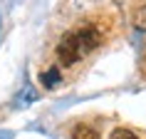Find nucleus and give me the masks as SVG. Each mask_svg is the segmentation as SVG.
<instances>
[{"label":"nucleus","mask_w":146,"mask_h":139,"mask_svg":"<svg viewBox=\"0 0 146 139\" xmlns=\"http://www.w3.org/2000/svg\"><path fill=\"white\" fill-rule=\"evenodd\" d=\"M57 82H60V72H57V67L47 70L45 75H42V85H45V87H54Z\"/></svg>","instance_id":"4"},{"label":"nucleus","mask_w":146,"mask_h":139,"mask_svg":"<svg viewBox=\"0 0 146 139\" xmlns=\"http://www.w3.org/2000/svg\"><path fill=\"white\" fill-rule=\"evenodd\" d=\"M102 32L99 27H79V30H69L62 35L60 45H57V57L64 67L74 65V62L84 60L94 47H99Z\"/></svg>","instance_id":"1"},{"label":"nucleus","mask_w":146,"mask_h":139,"mask_svg":"<svg viewBox=\"0 0 146 139\" xmlns=\"http://www.w3.org/2000/svg\"><path fill=\"white\" fill-rule=\"evenodd\" d=\"M72 139H99V132L89 124H77L72 129Z\"/></svg>","instance_id":"2"},{"label":"nucleus","mask_w":146,"mask_h":139,"mask_svg":"<svg viewBox=\"0 0 146 139\" xmlns=\"http://www.w3.org/2000/svg\"><path fill=\"white\" fill-rule=\"evenodd\" d=\"M131 23H134V27L141 32H146V5H141V8L134 10V17H131Z\"/></svg>","instance_id":"3"},{"label":"nucleus","mask_w":146,"mask_h":139,"mask_svg":"<svg viewBox=\"0 0 146 139\" xmlns=\"http://www.w3.org/2000/svg\"><path fill=\"white\" fill-rule=\"evenodd\" d=\"M109 139H139V137L134 134V132H129V129H114Z\"/></svg>","instance_id":"5"}]
</instances>
